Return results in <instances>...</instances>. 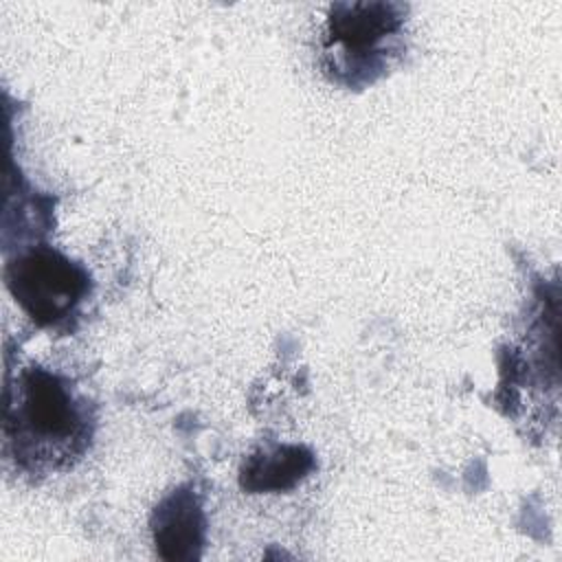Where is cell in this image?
Instances as JSON below:
<instances>
[{
  "label": "cell",
  "mask_w": 562,
  "mask_h": 562,
  "mask_svg": "<svg viewBox=\"0 0 562 562\" xmlns=\"http://www.w3.org/2000/svg\"><path fill=\"white\" fill-rule=\"evenodd\" d=\"M94 426V406L61 373L33 364L9 380L4 450L20 472L70 470L90 450Z\"/></svg>",
  "instance_id": "obj_1"
},
{
  "label": "cell",
  "mask_w": 562,
  "mask_h": 562,
  "mask_svg": "<svg viewBox=\"0 0 562 562\" xmlns=\"http://www.w3.org/2000/svg\"><path fill=\"white\" fill-rule=\"evenodd\" d=\"M408 7L402 2H334L318 37V68L336 86L360 90L400 61Z\"/></svg>",
  "instance_id": "obj_2"
},
{
  "label": "cell",
  "mask_w": 562,
  "mask_h": 562,
  "mask_svg": "<svg viewBox=\"0 0 562 562\" xmlns=\"http://www.w3.org/2000/svg\"><path fill=\"white\" fill-rule=\"evenodd\" d=\"M4 283L22 312L46 329L66 327L92 292L86 266L48 244L29 246L9 257Z\"/></svg>",
  "instance_id": "obj_3"
},
{
  "label": "cell",
  "mask_w": 562,
  "mask_h": 562,
  "mask_svg": "<svg viewBox=\"0 0 562 562\" xmlns=\"http://www.w3.org/2000/svg\"><path fill=\"white\" fill-rule=\"evenodd\" d=\"M151 540L156 553L169 562L200 560L206 542V514L191 485L171 490L151 512Z\"/></svg>",
  "instance_id": "obj_4"
},
{
  "label": "cell",
  "mask_w": 562,
  "mask_h": 562,
  "mask_svg": "<svg viewBox=\"0 0 562 562\" xmlns=\"http://www.w3.org/2000/svg\"><path fill=\"white\" fill-rule=\"evenodd\" d=\"M316 468L314 452L301 443H279L246 457L239 485L248 494H279L294 490Z\"/></svg>",
  "instance_id": "obj_5"
}]
</instances>
